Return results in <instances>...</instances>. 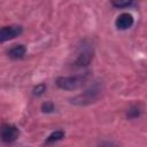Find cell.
I'll use <instances>...</instances> for the list:
<instances>
[{"label":"cell","instance_id":"cell-1","mask_svg":"<svg viewBox=\"0 0 147 147\" xmlns=\"http://www.w3.org/2000/svg\"><path fill=\"white\" fill-rule=\"evenodd\" d=\"M86 80L85 76H63V77H59L56 79V85L57 87H60L61 90H67V91H71V90H77L80 86L84 85Z\"/></svg>","mask_w":147,"mask_h":147},{"label":"cell","instance_id":"cell-2","mask_svg":"<svg viewBox=\"0 0 147 147\" xmlns=\"http://www.w3.org/2000/svg\"><path fill=\"white\" fill-rule=\"evenodd\" d=\"M92 57H93V47L91 46V44H87V40H84L83 45L79 47V53L75 63L76 65L85 67L90 64Z\"/></svg>","mask_w":147,"mask_h":147},{"label":"cell","instance_id":"cell-3","mask_svg":"<svg viewBox=\"0 0 147 147\" xmlns=\"http://www.w3.org/2000/svg\"><path fill=\"white\" fill-rule=\"evenodd\" d=\"M22 33V26L20 25H8V26H3L0 31V41L5 42L7 40L14 39L16 37H18Z\"/></svg>","mask_w":147,"mask_h":147},{"label":"cell","instance_id":"cell-4","mask_svg":"<svg viewBox=\"0 0 147 147\" xmlns=\"http://www.w3.org/2000/svg\"><path fill=\"white\" fill-rule=\"evenodd\" d=\"M18 137V130L11 124H3L1 126V140L3 142L10 144L15 141Z\"/></svg>","mask_w":147,"mask_h":147},{"label":"cell","instance_id":"cell-5","mask_svg":"<svg viewBox=\"0 0 147 147\" xmlns=\"http://www.w3.org/2000/svg\"><path fill=\"white\" fill-rule=\"evenodd\" d=\"M133 22H134V20H133V17H132L131 14H129V13H123V14H121V15L116 18L115 25H116V28L119 29V30H126V29H129V28H131V26L133 25Z\"/></svg>","mask_w":147,"mask_h":147},{"label":"cell","instance_id":"cell-6","mask_svg":"<svg viewBox=\"0 0 147 147\" xmlns=\"http://www.w3.org/2000/svg\"><path fill=\"white\" fill-rule=\"evenodd\" d=\"M25 46L24 45H15L13 46L9 51H8V55L10 59L17 60V59H22L25 54Z\"/></svg>","mask_w":147,"mask_h":147},{"label":"cell","instance_id":"cell-7","mask_svg":"<svg viewBox=\"0 0 147 147\" xmlns=\"http://www.w3.org/2000/svg\"><path fill=\"white\" fill-rule=\"evenodd\" d=\"M62 138H64V132L63 131H55L53 133H51L47 139H46V144H52V142H55V141H59L61 140Z\"/></svg>","mask_w":147,"mask_h":147},{"label":"cell","instance_id":"cell-8","mask_svg":"<svg viewBox=\"0 0 147 147\" xmlns=\"http://www.w3.org/2000/svg\"><path fill=\"white\" fill-rule=\"evenodd\" d=\"M111 5L116 8H125V7H129L133 0H110Z\"/></svg>","mask_w":147,"mask_h":147},{"label":"cell","instance_id":"cell-9","mask_svg":"<svg viewBox=\"0 0 147 147\" xmlns=\"http://www.w3.org/2000/svg\"><path fill=\"white\" fill-rule=\"evenodd\" d=\"M45 91H46V85H45V84H38V85L32 90V93H33V95L39 96V95H41Z\"/></svg>","mask_w":147,"mask_h":147},{"label":"cell","instance_id":"cell-10","mask_svg":"<svg viewBox=\"0 0 147 147\" xmlns=\"http://www.w3.org/2000/svg\"><path fill=\"white\" fill-rule=\"evenodd\" d=\"M139 115H140V110H139V108L136 107V106L131 107V108L129 109V111H127V117H129V118H136V117H138Z\"/></svg>","mask_w":147,"mask_h":147},{"label":"cell","instance_id":"cell-11","mask_svg":"<svg viewBox=\"0 0 147 147\" xmlns=\"http://www.w3.org/2000/svg\"><path fill=\"white\" fill-rule=\"evenodd\" d=\"M41 110L44 113H52L54 110V105L52 102H45L41 106Z\"/></svg>","mask_w":147,"mask_h":147}]
</instances>
